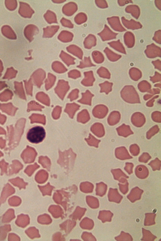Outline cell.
I'll return each mask as SVG.
<instances>
[{"instance_id": "1", "label": "cell", "mask_w": 161, "mask_h": 241, "mask_svg": "<svg viewBox=\"0 0 161 241\" xmlns=\"http://www.w3.org/2000/svg\"><path fill=\"white\" fill-rule=\"evenodd\" d=\"M45 135L46 133L44 128L37 126L30 130L27 135V138L30 142L38 144L43 141Z\"/></svg>"}]
</instances>
